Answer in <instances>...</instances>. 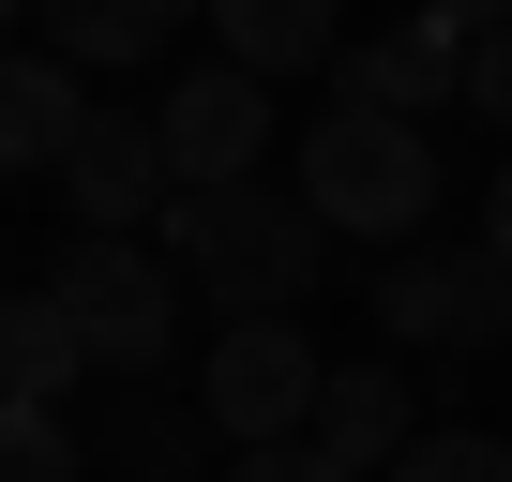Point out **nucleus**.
Returning a JSON list of instances; mask_svg holds the SVG:
<instances>
[{"instance_id":"nucleus-1","label":"nucleus","mask_w":512,"mask_h":482,"mask_svg":"<svg viewBox=\"0 0 512 482\" xmlns=\"http://www.w3.org/2000/svg\"><path fill=\"white\" fill-rule=\"evenodd\" d=\"M151 241H166V272L211 302V332H226V317H302L332 226L302 211V181H211V196H181Z\"/></svg>"},{"instance_id":"nucleus-2","label":"nucleus","mask_w":512,"mask_h":482,"mask_svg":"<svg viewBox=\"0 0 512 482\" xmlns=\"http://www.w3.org/2000/svg\"><path fill=\"white\" fill-rule=\"evenodd\" d=\"M302 211L332 226V241H407L437 226V121H392V106H317L302 121Z\"/></svg>"},{"instance_id":"nucleus-3","label":"nucleus","mask_w":512,"mask_h":482,"mask_svg":"<svg viewBox=\"0 0 512 482\" xmlns=\"http://www.w3.org/2000/svg\"><path fill=\"white\" fill-rule=\"evenodd\" d=\"M46 302L76 317L91 377H166V362H181V272L151 257V241H61Z\"/></svg>"},{"instance_id":"nucleus-4","label":"nucleus","mask_w":512,"mask_h":482,"mask_svg":"<svg viewBox=\"0 0 512 482\" xmlns=\"http://www.w3.org/2000/svg\"><path fill=\"white\" fill-rule=\"evenodd\" d=\"M317 392H332V362H317L302 317H226V332L196 347V407H211L226 452H256V437H317Z\"/></svg>"},{"instance_id":"nucleus-5","label":"nucleus","mask_w":512,"mask_h":482,"mask_svg":"<svg viewBox=\"0 0 512 482\" xmlns=\"http://www.w3.org/2000/svg\"><path fill=\"white\" fill-rule=\"evenodd\" d=\"M377 317L392 347H437V362H497L512 347V257L497 241H407V257H377Z\"/></svg>"},{"instance_id":"nucleus-6","label":"nucleus","mask_w":512,"mask_h":482,"mask_svg":"<svg viewBox=\"0 0 512 482\" xmlns=\"http://www.w3.org/2000/svg\"><path fill=\"white\" fill-rule=\"evenodd\" d=\"M61 211H76V241H151V226L181 211V166H166L151 106H136V121H121V106H91V136L61 151Z\"/></svg>"},{"instance_id":"nucleus-7","label":"nucleus","mask_w":512,"mask_h":482,"mask_svg":"<svg viewBox=\"0 0 512 482\" xmlns=\"http://www.w3.org/2000/svg\"><path fill=\"white\" fill-rule=\"evenodd\" d=\"M151 136H166L181 196H211V181H256V166H272V76H241V61H196V76L151 106Z\"/></svg>"},{"instance_id":"nucleus-8","label":"nucleus","mask_w":512,"mask_h":482,"mask_svg":"<svg viewBox=\"0 0 512 482\" xmlns=\"http://www.w3.org/2000/svg\"><path fill=\"white\" fill-rule=\"evenodd\" d=\"M332 91H347V106H392V121H437V106H467V46H452L437 16H407V31H347Z\"/></svg>"},{"instance_id":"nucleus-9","label":"nucleus","mask_w":512,"mask_h":482,"mask_svg":"<svg viewBox=\"0 0 512 482\" xmlns=\"http://www.w3.org/2000/svg\"><path fill=\"white\" fill-rule=\"evenodd\" d=\"M91 136V91L61 46H0V181H61V151Z\"/></svg>"},{"instance_id":"nucleus-10","label":"nucleus","mask_w":512,"mask_h":482,"mask_svg":"<svg viewBox=\"0 0 512 482\" xmlns=\"http://www.w3.org/2000/svg\"><path fill=\"white\" fill-rule=\"evenodd\" d=\"M407 437H422L407 362H332V392H317V452H332L347 482H392V467H407Z\"/></svg>"},{"instance_id":"nucleus-11","label":"nucleus","mask_w":512,"mask_h":482,"mask_svg":"<svg viewBox=\"0 0 512 482\" xmlns=\"http://www.w3.org/2000/svg\"><path fill=\"white\" fill-rule=\"evenodd\" d=\"M211 61H241V76H317V61H347V16H332V0H211Z\"/></svg>"},{"instance_id":"nucleus-12","label":"nucleus","mask_w":512,"mask_h":482,"mask_svg":"<svg viewBox=\"0 0 512 482\" xmlns=\"http://www.w3.org/2000/svg\"><path fill=\"white\" fill-rule=\"evenodd\" d=\"M31 16H46V46L76 76H121V61H166L181 16H211V0H31Z\"/></svg>"},{"instance_id":"nucleus-13","label":"nucleus","mask_w":512,"mask_h":482,"mask_svg":"<svg viewBox=\"0 0 512 482\" xmlns=\"http://www.w3.org/2000/svg\"><path fill=\"white\" fill-rule=\"evenodd\" d=\"M196 437H211V407H166V377H121L91 407V452L136 467V482H196Z\"/></svg>"},{"instance_id":"nucleus-14","label":"nucleus","mask_w":512,"mask_h":482,"mask_svg":"<svg viewBox=\"0 0 512 482\" xmlns=\"http://www.w3.org/2000/svg\"><path fill=\"white\" fill-rule=\"evenodd\" d=\"M76 362H91V347H76V317H61L46 287L0 302V392H16V407H61V392H76Z\"/></svg>"},{"instance_id":"nucleus-15","label":"nucleus","mask_w":512,"mask_h":482,"mask_svg":"<svg viewBox=\"0 0 512 482\" xmlns=\"http://www.w3.org/2000/svg\"><path fill=\"white\" fill-rule=\"evenodd\" d=\"M76 467H91V437L61 407H16V392H0V482H76Z\"/></svg>"},{"instance_id":"nucleus-16","label":"nucleus","mask_w":512,"mask_h":482,"mask_svg":"<svg viewBox=\"0 0 512 482\" xmlns=\"http://www.w3.org/2000/svg\"><path fill=\"white\" fill-rule=\"evenodd\" d=\"M392 482H512V437H482V422H422Z\"/></svg>"},{"instance_id":"nucleus-17","label":"nucleus","mask_w":512,"mask_h":482,"mask_svg":"<svg viewBox=\"0 0 512 482\" xmlns=\"http://www.w3.org/2000/svg\"><path fill=\"white\" fill-rule=\"evenodd\" d=\"M211 482H347V467H332L317 437H256V452H226Z\"/></svg>"},{"instance_id":"nucleus-18","label":"nucleus","mask_w":512,"mask_h":482,"mask_svg":"<svg viewBox=\"0 0 512 482\" xmlns=\"http://www.w3.org/2000/svg\"><path fill=\"white\" fill-rule=\"evenodd\" d=\"M467 121H512V31L467 46Z\"/></svg>"},{"instance_id":"nucleus-19","label":"nucleus","mask_w":512,"mask_h":482,"mask_svg":"<svg viewBox=\"0 0 512 482\" xmlns=\"http://www.w3.org/2000/svg\"><path fill=\"white\" fill-rule=\"evenodd\" d=\"M407 16H437L452 46H482V31H512V0H407Z\"/></svg>"},{"instance_id":"nucleus-20","label":"nucleus","mask_w":512,"mask_h":482,"mask_svg":"<svg viewBox=\"0 0 512 482\" xmlns=\"http://www.w3.org/2000/svg\"><path fill=\"white\" fill-rule=\"evenodd\" d=\"M482 241L512 257V151H497V181H482Z\"/></svg>"},{"instance_id":"nucleus-21","label":"nucleus","mask_w":512,"mask_h":482,"mask_svg":"<svg viewBox=\"0 0 512 482\" xmlns=\"http://www.w3.org/2000/svg\"><path fill=\"white\" fill-rule=\"evenodd\" d=\"M16 16H31V0H0V46H16Z\"/></svg>"}]
</instances>
